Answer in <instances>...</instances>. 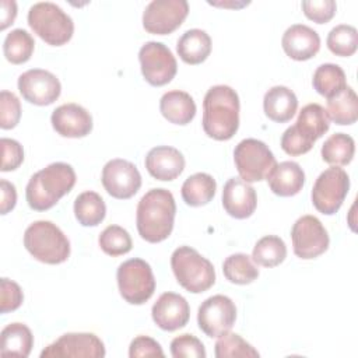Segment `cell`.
<instances>
[{"instance_id": "6da1fadb", "label": "cell", "mask_w": 358, "mask_h": 358, "mask_svg": "<svg viewBox=\"0 0 358 358\" xmlns=\"http://www.w3.org/2000/svg\"><path fill=\"white\" fill-rule=\"evenodd\" d=\"M175 213L176 204L169 190L162 187L148 190L137 204L138 235L150 243L165 241L173 229Z\"/></svg>"}, {"instance_id": "7a4b0ae2", "label": "cell", "mask_w": 358, "mask_h": 358, "mask_svg": "<svg viewBox=\"0 0 358 358\" xmlns=\"http://www.w3.org/2000/svg\"><path fill=\"white\" fill-rule=\"evenodd\" d=\"M203 130L218 141L229 140L239 127V96L229 85L211 87L203 101Z\"/></svg>"}, {"instance_id": "3957f363", "label": "cell", "mask_w": 358, "mask_h": 358, "mask_svg": "<svg viewBox=\"0 0 358 358\" xmlns=\"http://www.w3.org/2000/svg\"><path fill=\"white\" fill-rule=\"evenodd\" d=\"M76 185V172L66 162H53L31 176L25 189L28 206L35 211L52 208Z\"/></svg>"}, {"instance_id": "277c9868", "label": "cell", "mask_w": 358, "mask_h": 358, "mask_svg": "<svg viewBox=\"0 0 358 358\" xmlns=\"http://www.w3.org/2000/svg\"><path fill=\"white\" fill-rule=\"evenodd\" d=\"M330 127L326 109L319 103H308L298 115L295 124L281 136V148L292 157L306 154Z\"/></svg>"}, {"instance_id": "5b68a950", "label": "cell", "mask_w": 358, "mask_h": 358, "mask_svg": "<svg viewBox=\"0 0 358 358\" xmlns=\"http://www.w3.org/2000/svg\"><path fill=\"white\" fill-rule=\"evenodd\" d=\"M24 246L34 259L46 264H60L70 256V242L50 221H35L24 234Z\"/></svg>"}, {"instance_id": "8992f818", "label": "cell", "mask_w": 358, "mask_h": 358, "mask_svg": "<svg viewBox=\"0 0 358 358\" xmlns=\"http://www.w3.org/2000/svg\"><path fill=\"white\" fill-rule=\"evenodd\" d=\"M176 281L192 294H201L215 282L213 263L190 246H179L171 256Z\"/></svg>"}, {"instance_id": "52a82bcc", "label": "cell", "mask_w": 358, "mask_h": 358, "mask_svg": "<svg viewBox=\"0 0 358 358\" xmlns=\"http://www.w3.org/2000/svg\"><path fill=\"white\" fill-rule=\"evenodd\" d=\"M28 25L48 45L62 46L74 32L71 17L50 1L35 3L28 11Z\"/></svg>"}, {"instance_id": "ba28073f", "label": "cell", "mask_w": 358, "mask_h": 358, "mask_svg": "<svg viewBox=\"0 0 358 358\" xmlns=\"http://www.w3.org/2000/svg\"><path fill=\"white\" fill-rule=\"evenodd\" d=\"M122 298L131 305L145 303L155 291V278L151 266L138 257L123 262L116 271Z\"/></svg>"}, {"instance_id": "9c48e42d", "label": "cell", "mask_w": 358, "mask_h": 358, "mask_svg": "<svg viewBox=\"0 0 358 358\" xmlns=\"http://www.w3.org/2000/svg\"><path fill=\"white\" fill-rule=\"evenodd\" d=\"M236 171L248 183L260 182L268 176L277 165L271 150L257 138H245L234 150Z\"/></svg>"}, {"instance_id": "30bf717a", "label": "cell", "mask_w": 358, "mask_h": 358, "mask_svg": "<svg viewBox=\"0 0 358 358\" xmlns=\"http://www.w3.org/2000/svg\"><path fill=\"white\" fill-rule=\"evenodd\" d=\"M348 189V173L340 166H330L317 176L310 194L312 203L319 213L333 215L340 210Z\"/></svg>"}, {"instance_id": "8fae6325", "label": "cell", "mask_w": 358, "mask_h": 358, "mask_svg": "<svg viewBox=\"0 0 358 358\" xmlns=\"http://www.w3.org/2000/svg\"><path fill=\"white\" fill-rule=\"evenodd\" d=\"M138 60L144 80L154 87H162L171 83L178 71L173 53L162 42H145L140 48Z\"/></svg>"}, {"instance_id": "7c38bea8", "label": "cell", "mask_w": 358, "mask_h": 358, "mask_svg": "<svg viewBox=\"0 0 358 358\" xmlns=\"http://www.w3.org/2000/svg\"><path fill=\"white\" fill-rule=\"evenodd\" d=\"M291 239L294 253L305 260L320 256L327 250L330 243L326 228L315 215L299 217L292 225Z\"/></svg>"}, {"instance_id": "4fadbf2b", "label": "cell", "mask_w": 358, "mask_h": 358, "mask_svg": "<svg viewBox=\"0 0 358 358\" xmlns=\"http://www.w3.org/2000/svg\"><path fill=\"white\" fill-rule=\"evenodd\" d=\"M236 320V306L225 295H213L199 306L197 324L208 337H221L228 333Z\"/></svg>"}, {"instance_id": "5bb4252c", "label": "cell", "mask_w": 358, "mask_h": 358, "mask_svg": "<svg viewBox=\"0 0 358 358\" xmlns=\"http://www.w3.org/2000/svg\"><path fill=\"white\" fill-rule=\"evenodd\" d=\"M189 14L186 0H152L143 13V27L155 35H168L178 29Z\"/></svg>"}, {"instance_id": "9a60e30c", "label": "cell", "mask_w": 358, "mask_h": 358, "mask_svg": "<svg viewBox=\"0 0 358 358\" xmlns=\"http://www.w3.org/2000/svg\"><path fill=\"white\" fill-rule=\"evenodd\" d=\"M101 180L108 194L120 200L133 197L141 187V175L137 166L122 158H115L105 164Z\"/></svg>"}, {"instance_id": "2e32d148", "label": "cell", "mask_w": 358, "mask_h": 358, "mask_svg": "<svg viewBox=\"0 0 358 358\" xmlns=\"http://www.w3.org/2000/svg\"><path fill=\"white\" fill-rule=\"evenodd\" d=\"M64 357L102 358L105 357V345L94 333H66L41 352V358Z\"/></svg>"}, {"instance_id": "e0dca14e", "label": "cell", "mask_w": 358, "mask_h": 358, "mask_svg": "<svg viewBox=\"0 0 358 358\" xmlns=\"http://www.w3.org/2000/svg\"><path fill=\"white\" fill-rule=\"evenodd\" d=\"M18 91L29 103L46 106L60 96L62 85L53 73L43 69H31L18 77Z\"/></svg>"}, {"instance_id": "ac0fdd59", "label": "cell", "mask_w": 358, "mask_h": 358, "mask_svg": "<svg viewBox=\"0 0 358 358\" xmlns=\"http://www.w3.org/2000/svg\"><path fill=\"white\" fill-rule=\"evenodd\" d=\"M151 316L159 329L165 331H175L187 324L190 306L182 295L164 292L152 305Z\"/></svg>"}, {"instance_id": "d6986e66", "label": "cell", "mask_w": 358, "mask_h": 358, "mask_svg": "<svg viewBox=\"0 0 358 358\" xmlns=\"http://www.w3.org/2000/svg\"><path fill=\"white\" fill-rule=\"evenodd\" d=\"M52 126L57 134L69 138L85 137L92 130L91 113L78 103L57 106L50 116Z\"/></svg>"}, {"instance_id": "ffe728a7", "label": "cell", "mask_w": 358, "mask_h": 358, "mask_svg": "<svg viewBox=\"0 0 358 358\" xmlns=\"http://www.w3.org/2000/svg\"><path fill=\"white\" fill-rule=\"evenodd\" d=\"M224 210L236 220L250 217L257 206L256 190L241 178H231L222 189Z\"/></svg>"}, {"instance_id": "44dd1931", "label": "cell", "mask_w": 358, "mask_h": 358, "mask_svg": "<svg viewBox=\"0 0 358 358\" xmlns=\"http://www.w3.org/2000/svg\"><path fill=\"white\" fill-rule=\"evenodd\" d=\"M281 45L287 56L294 60L303 62L312 59L319 52L320 36L308 25L294 24L285 29Z\"/></svg>"}, {"instance_id": "7402d4cb", "label": "cell", "mask_w": 358, "mask_h": 358, "mask_svg": "<svg viewBox=\"0 0 358 358\" xmlns=\"http://www.w3.org/2000/svg\"><path fill=\"white\" fill-rule=\"evenodd\" d=\"M144 164L157 180H173L185 169V157L175 147L157 145L148 151Z\"/></svg>"}, {"instance_id": "603a6c76", "label": "cell", "mask_w": 358, "mask_h": 358, "mask_svg": "<svg viewBox=\"0 0 358 358\" xmlns=\"http://www.w3.org/2000/svg\"><path fill=\"white\" fill-rule=\"evenodd\" d=\"M270 190L281 197H291L298 194L305 183V172L299 164L294 161H284L277 164L266 178Z\"/></svg>"}, {"instance_id": "cb8c5ba5", "label": "cell", "mask_w": 358, "mask_h": 358, "mask_svg": "<svg viewBox=\"0 0 358 358\" xmlns=\"http://www.w3.org/2000/svg\"><path fill=\"white\" fill-rule=\"evenodd\" d=\"M263 109L270 120L285 123L294 117L298 109V98L288 87L275 85L264 94Z\"/></svg>"}, {"instance_id": "d4e9b609", "label": "cell", "mask_w": 358, "mask_h": 358, "mask_svg": "<svg viewBox=\"0 0 358 358\" xmlns=\"http://www.w3.org/2000/svg\"><path fill=\"white\" fill-rule=\"evenodd\" d=\"M159 110L168 122L185 126L196 116V103L187 92L173 90L161 96Z\"/></svg>"}, {"instance_id": "484cf974", "label": "cell", "mask_w": 358, "mask_h": 358, "mask_svg": "<svg viewBox=\"0 0 358 358\" xmlns=\"http://www.w3.org/2000/svg\"><path fill=\"white\" fill-rule=\"evenodd\" d=\"M179 57L187 64H200L211 53L210 35L199 28L187 29L176 43Z\"/></svg>"}, {"instance_id": "4316f807", "label": "cell", "mask_w": 358, "mask_h": 358, "mask_svg": "<svg viewBox=\"0 0 358 358\" xmlns=\"http://www.w3.org/2000/svg\"><path fill=\"white\" fill-rule=\"evenodd\" d=\"M34 347V336L22 323L7 324L0 334V354L3 357H28Z\"/></svg>"}, {"instance_id": "83f0119b", "label": "cell", "mask_w": 358, "mask_h": 358, "mask_svg": "<svg viewBox=\"0 0 358 358\" xmlns=\"http://www.w3.org/2000/svg\"><path fill=\"white\" fill-rule=\"evenodd\" d=\"M215 190V179L208 173L197 172L183 182L182 199L190 207H201L213 200Z\"/></svg>"}, {"instance_id": "f1b7e54d", "label": "cell", "mask_w": 358, "mask_h": 358, "mask_svg": "<svg viewBox=\"0 0 358 358\" xmlns=\"http://www.w3.org/2000/svg\"><path fill=\"white\" fill-rule=\"evenodd\" d=\"M327 116L336 124H352L358 119V98L351 87H345L340 94L327 99Z\"/></svg>"}, {"instance_id": "f546056e", "label": "cell", "mask_w": 358, "mask_h": 358, "mask_svg": "<svg viewBox=\"0 0 358 358\" xmlns=\"http://www.w3.org/2000/svg\"><path fill=\"white\" fill-rule=\"evenodd\" d=\"M312 84L317 94L330 99L347 87V78L344 70L338 64L324 63L315 70Z\"/></svg>"}, {"instance_id": "4dcf8cb0", "label": "cell", "mask_w": 358, "mask_h": 358, "mask_svg": "<svg viewBox=\"0 0 358 358\" xmlns=\"http://www.w3.org/2000/svg\"><path fill=\"white\" fill-rule=\"evenodd\" d=\"M74 215L83 227H96L106 215L103 199L92 190L80 193L74 200Z\"/></svg>"}, {"instance_id": "1f68e13d", "label": "cell", "mask_w": 358, "mask_h": 358, "mask_svg": "<svg viewBox=\"0 0 358 358\" xmlns=\"http://www.w3.org/2000/svg\"><path fill=\"white\" fill-rule=\"evenodd\" d=\"M355 152L354 138L345 133L331 134L322 145V158L333 166H343L352 161Z\"/></svg>"}, {"instance_id": "d6a6232c", "label": "cell", "mask_w": 358, "mask_h": 358, "mask_svg": "<svg viewBox=\"0 0 358 358\" xmlns=\"http://www.w3.org/2000/svg\"><path fill=\"white\" fill-rule=\"evenodd\" d=\"M287 257L285 242L277 235L260 238L252 252V260L263 267H275Z\"/></svg>"}, {"instance_id": "836d02e7", "label": "cell", "mask_w": 358, "mask_h": 358, "mask_svg": "<svg viewBox=\"0 0 358 358\" xmlns=\"http://www.w3.org/2000/svg\"><path fill=\"white\" fill-rule=\"evenodd\" d=\"M222 273L232 284L246 285L259 277V268L246 253H234L224 260Z\"/></svg>"}, {"instance_id": "e575fe53", "label": "cell", "mask_w": 358, "mask_h": 358, "mask_svg": "<svg viewBox=\"0 0 358 358\" xmlns=\"http://www.w3.org/2000/svg\"><path fill=\"white\" fill-rule=\"evenodd\" d=\"M34 38L22 28L13 29L10 34H7L3 43L4 56L13 64H22L28 62L34 53Z\"/></svg>"}, {"instance_id": "d590c367", "label": "cell", "mask_w": 358, "mask_h": 358, "mask_svg": "<svg viewBox=\"0 0 358 358\" xmlns=\"http://www.w3.org/2000/svg\"><path fill=\"white\" fill-rule=\"evenodd\" d=\"M327 48L331 53L341 57H350L358 48V32L352 25L340 24L327 35Z\"/></svg>"}, {"instance_id": "8d00e7d4", "label": "cell", "mask_w": 358, "mask_h": 358, "mask_svg": "<svg viewBox=\"0 0 358 358\" xmlns=\"http://www.w3.org/2000/svg\"><path fill=\"white\" fill-rule=\"evenodd\" d=\"M98 243H99L102 252L112 257L129 253L133 246L130 234L119 225L106 227L101 232V235L98 238Z\"/></svg>"}, {"instance_id": "74e56055", "label": "cell", "mask_w": 358, "mask_h": 358, "mask_svg": "<svg viewBox=\"0 0 358 358\" xmlns=\"http://www.w3.org/2000/svg\"><path fill=\"white\" fill-rule=\"evenodd\" d=\"M214 354L217 358H235V357H250L257 358L259 352L246 340L236 333H225L218 337L214 345Z\"/></svg>"}, {"instance_id": "f35d334b", "label": "cell", "mask_w": 358, "mask_h": 358, "mask_svg": "<svg viewBox=\"0 0 358 358\" xmlns=\"http://www.w3.org/2000/svg\"><path fill=\"white\" fill-rule=\"evenodd\" d=\"M171 354L173 358H206L203 343L193 334L185 333L171 341Z\"/></svg>"}, {"instance_id": "ab89813d", "label": "cell", "mask_w": 358, "mask_h": 358, "mask_svg": "<svg viewBox=\"0 0 358 358\" xmlns=\"http://www.w3.org/2000/svg\"><path fill=\"white\" fill-rule=\"evenodd\" d=\"M21 117L20 99L10 91L0 92V127L4 130L14 129Z\"/></svg>"}, {"instance_id": "60d3db41", "label": "cell", "mask_w": 358, "mask_h": 358, "mask_svg": "<svg viewBox=\"0 0 358 358\" xmlns=\"http://www.w3.org/2000/svg\"><path fill=\"white\" fill-rule=\"evenodd\" d=\"M301 6L303 14L316 24L329 22L337 10L334 0H305Z\"/></svg>"}, {"instance_id": "b9f144b4", "label": "cell", "mask_w": 358, "mask_h": 358, "mask_svg": "<svg viewBox=\"0 0 358 358\" xmlns=\"http://www.w3.org/2000/svg\"><path fill=\"white\" fill-rule=\"evenodd\" d=\"M1 144V154H3V161H1V171L8 172L17 169L22 161H24V150L22 145L13 138L3 137L0 140Z\"/></svg>"}, {"instance_id": "7bdbcfd3", "label": "cell", "mask_w": 358, "mask_h": 358, "mask_svg": "<svg viewBox=\"0 0 358 358\" xmlns=\"http://www.w3.org/2000/svg\"><path fill=\"white\" fill-rule=\"evenodd\" d=\"M0 282H1V313H7L18 309L24 301V294L21 287L6 277H3Z\"/></svg>"}, {"instance_id": "ee69618b", "label": "cell", "mask_w": 358, "mask_h": 358, "mask_svg": "<svg viewBox=\"0 0 358 358\" xmlns=\"http://www.w3.org/2000/svg\"><path fill=\"white\" fill-rule=\"evenodd\" d=\"M129 357L130 358H140V357H164V351L158 341L148 336H137L133 338L129 347Z\"/></svg>"}, {"instance_id": "f6af8a7d", "label": "cell", "mask_w": 358, "mask_h": 358, "mask_svg": "<svg viewBox=\"0 0 358 358\" xmlns=\"http://www.w3.org/2000/svg\"><path fill=\"white\" fill-rule=\"evenodd\" d=\"M15 203H17L15 186L8 180L1 179L0 180V213L3 215L7 214L15 207Z\"/></svg>"}, {"instance_id": "bcb514c9", "label": "cell", "mask_w": 358, "mask_h": 358, "mask_svg": "<svg viewBox=\"0 0 358 358\" xmlns=\"http://www.w3.org/2000/svg\"><path fill=\"white\" fill-rule=\"evenodd\" d=\"M17 17V4L13 0H3L0 3V29L4 31L14 22Z\"/></svg>"}]
</instances>
